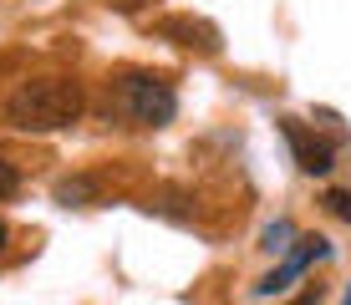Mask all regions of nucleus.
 <instances>
[{"label": "nucleus", "instance_id": "1", "mask_svg": "<svg viewBox=\"0 0 351 305\" xmlns=\"http://www.w3.org/2000/svg\"><path fill=\"white\" fill-rule=\"evenodd\" d=\"M5 117L21 132H62L82 117V87L71 77H31L10 92Z\"/></svg>", "mask_w": 351, "mask_h": 305}, {"label": "nucleus", "instance_id": "2", "mask_svg": "<svg viewBox=\"0 0 351 305\" xmlns=\"http://www.w3.org/2000/svg\"><path fill=\"white\" fill-rule=\"evenodd\" d=\"M117 107L138 122V127H168L178 112V92L168 87L163 77H148V71H128L117 82Z\"/></svg>", "mask_w": 351, "mask_h": 305}, {"label": "nucleus", "instance_id": "3", "mask_svg": "<svg viewBox=\"0 0 351 305\" xmlns=\"http://www.w3.org/2000/svg\"><path fill=\"white\" fill-rule=\"evenodd\" d=\"M326 254H331V244H326L321 234H300V239H295V249H290L285 260H280V270H270L255 290H260V295H280V290H290V280H300L316 260H326Z\"/></svg>", "mask_w": 351, "mask_h": 305}, {"label": "nucleus", "instance_id": "4", "mask_svg": "<svg viewBox=\"0 0 351 305\" xmlns=\"http://www.w3.org/2000/svg\"><path fill=\"white\" fill-rule=\"evenodd\" d=\"M280 132H285L290 153H295L300 173H311V178L331 173V158H336V143H326V138H316V132H311L306 122H295V117H280Z\"/></svg>", "mask_w": 351, "mask_h": 305}, {"label": "nucleus", "instance_id": "5", "mask_svg": "<svg viewBox=\"0 0 351 305\" xmlns=\"http://www.w3.org/2000/svg\"><path fill=\"white\" fill-rule=\"evenodd\" d=\"M163 36H178L184 46H199V51H219V31L209 26V21H193V16H168L158 21Z\"/></svg>", "mask_w": 351, "mask_h": 305}, {"label": "nucleus", "instance_id": "6", "mask_svg": "<svg viewBox=\"0 0 351 305\" xmlns=\"http://www.w3.org/2000/svg\"><path fill=\"white\" fill-rule=\"evenodd\" d=\"M97 199H102V183L97 178H62L56 183V204H62V209H87Z\"/></svg>", "mask_w": 351, "mask_h": 305}, {"label": "nucleus", "instance_id": "7", "mask_svg": "<svg viewBox=\"0 0 351 305\" xmlns=\"http://www.w3.org/2000/svg\"><path fill=\"white\" fill-rule=\"evenodd\" d=\"M290 234H295V229H290L285 219H280V224H270V229H265V249H290V244H285Z\"/></svg>", "mask_w": 351, "mask_h": 305}, {"label": "nucleus", "instance_id": "8", "mask_svg": "<svg viewBox=\"0 0 351 305\" xmlns=\"http://www.w3.org/2000/svg\"><path fill=\"white\" fill-rule=\"evenodd\" d=\"M16 188H21V173H16V163H5V158H0V199H10Z\"/></svg>", "mask_w": 351, "mask_h": 305}, {"label": "nucleus", "instance_id": "9", "mask_svg": "<svg viewBox=\"0 0 351 305\" xmlns=\"http://www.w3.org/2000/svg\"><path fill=\"white\" fill-rule=\"evenodd\" d=\"M326 204H331V214H336V219H351V193L331 188V193H326Z\"/></svg>", "mask_w": 351, "mask_h": 305}, {"label": "nucleus", "instance_id": "10", "mask_svg": "<svg viewBox=\"0 0 351 305\" xmlns=\"http://www.w3.org/2000/svg\"><path fill=\"white\" fill-rule=\"evenodd\" d=\"M295 305H321V285H306V295H300Z\"/></svg>", "mask_w": 351, "mask_h": 305}, {"label": "nucleus", "instance_id": "11", "mask_svg": "<svg viewBox=\"0 0 351 305\" xmlns=\"http://www.w3.org/2000/svg\"><path fill=\"white\" fill-rule=\"evenodd\" d=\"M5 239H10V229H5V224H0V249H5Z\"/></svg>", "mask_w": 351, "mask_h": 305}, {"label": "nucleus", "instance_id": "12", "mask_svg": "<svg viewBox=\"0 0 351 305\" xmlns=\"http://www.w3.org/2000/svg\"><path fill=\"white\" fill-rule=\"evenodd\" d=\"M341 305H351V285H346V300H341Z\"/></svg>", "mask_w": 351, "mask_h": 305}]
</instances>
